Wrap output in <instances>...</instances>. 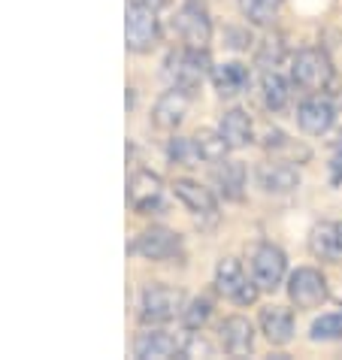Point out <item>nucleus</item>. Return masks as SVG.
<instances>
[{
  "label": "nucleus",
  "mask_w": 342,
  "mask_h": 360,
  "mask_svg": "<svg viewBox=\"0 0 342 360\" xmlns=\"http://www.w3.org/2000/svg\"><path fill=\"white\" fill-rule=\"evenodd\" d=\"M213 64H209V55L206 49H191L185 46L182 52H173L167 58V76L173 79L176 88H182V91H194V88L203 82L206 73H213L209 70Z\"/></svg>",
  "instance_id": "nucleus-1"
},
{
  "label": "nucleus",
  "mask_w": 342,
  "mask_h": 360,
  "mask_svg": "<svg viewBox=\"0 0 342 360\" xmlns=\"http://www.w3.org/2000/svg\"><path fill=\"white\" fill-rule=\"evenodd\" d=\"M185 297L179 288H167V285H148L139 300V318L146 324H167L182 312Z\"/></svg>",
  "instance_id": "nucleus-2"
},
{
  "label": "nucleus",
  "mask_w": 342,
  "mask_h": 360,
  "mask_svg": "<svg viewBox=\"0 0 342 360\" xmlns=\"http://www.w3.org/2000/svg\"><path fill=\"white\" fill-rule=\"evenodd\" d=\"M215 288L227 300H234V303H239V306H251L258 300V294H260V285L255 282V278L248 282L236 257H221L218 261V266H215Z\"/></svg>",
  "instance_id": "nucleus-3"
},
{
  "label": "nucleus",
  "mask_w": 342,
  "mask_h": 360,
  "mask_svg": "<svg viewBox=\"0 0 342 360\" xmlns=\"http://www.w3.org/2000/svg\"><path fill=\"white\" fill-rule=\"evenodd\" d=\"M291 79H294L300 88H306V91H321V88H327L330 79H334V67H330L324 52L303 49V52H297L294 61H291Z\"/></svg>",
  "instance_id": "nucleus-4"
},
{
  "label": "nucleus",
  "mask_w": 342,
  "mask_h": 360,
  "mask_svg": "<svg viewBox=\"0 0 342 360\" xmlns=\"http://www.w3.org/2000/svg\"><path fill=\"white\" fill-rule=\"evenodd\" d=\"M288 273V257L279 245H258L255 255H251V278L260 285V291H276V288L285 282Z\"/></svg>",
  "instance_id": "nucleus-5"
},
{
  "label": "nucleus",
  "mask_w": 342,
  "mask_h": 360,
  "mask_svg": "<svg viewBox=\"0 0 342 360\" xmlns=\"http://www.w3.org/2000/svg\"><path fill=\"white\" fill-rule=\"evenodd\" d=\"M173 31L179 34L185 46L191 49H206L213 39V22H209L206 9L200 4H185L173 18Z\"/></svg>",
  "instance_id": "nucleus-6"
},
{
  "label": "nucleus",
  "mask_w": 342,
  "mask_h": 360,
  "mask_svg": "<svg viewBox=\"0 0 342 360\" xmlns=\"http://www.w3.org/2000/svg\"><path fill=\"white\" fill-rule=\"evenodd\" d=\"M288 297L297 309H315L327 300V278L312 266H300L288 278Z\"/></svg>",
  "instance_id": "nucleus-7"
},
{
  "label": "nucleus",
  "mask_w": 342,
  "mask_h": 360,
  "mask_svg": "<svg viewBox=\"0 0 342 360\" xmlns=\"http://www.w3.org/2000/svg\"><path fill=\"white\" fill-rule=\"evenodd\" d=\"M125 34H127V49H130V52H148V49H155L158 37H160L155 9L139 6V4H130Z\"/></svg>",
  "instance_id": "nucleus-8"
},
{
  "label": "nucleus",
  "mask_w": 342,
  "mask_h": 360,
  "mask_svg": "<svg viewBox=\"0 0 342 360\" xmlns=\"http://www.w3.org/2000/svg\"><path fill=\"white\" fill-rule=\"evenodd\" d=\"M334 122H336V109L327 97H321V94L306 97L297 109V124H300V131L309 134V136L327 134L330 127H334Z\"/></svg>",
  "instance_id": "nucleus-9"
},
{
  "label": "nucleus",
  "mask_w": 342,
  "mask_h": 360,
  "mask_svg": "<svg viewBox=\"0 0 342 360\" xmlns=\"http://www.w3.org/2000/svg\"><path fill=\"white\" fill-rule=\"evenodd\" d=\"M182 243H179V236L173 230L167 227H148L146 233H139V239L134 245H130V252L134 255H143L148 261H167V257H173Z\"/></svg>",
  "instance_id": "nucleus-10"
},
{
  "label": "nucleus",
  "mask_w": 342,
  "mask_h": 360,
  "mask_svg": "<svg viewBox=\"0 0 342 360\" xmlns=\"http://www.w3.org/2000/svg\"><path fill=\"white\" fill-rule=\"evenodd\" d=\"M160 197H164V188H160V179L148 169H139V173L130 176V185H127V200L137 212H155L160 209Z\"/></svg>",
  "instance_id": "nucleus-11"
},
{
  "label": "nucleus",
  "mask_w": 342,
  "mask_h": 360,
  "mask_svg": "<svg viewBox=\"0 0 342 360\" xmlns=\"http://www.w3.org/2000/svg\"><path fill=\"white\" fill-rule=\"evenodd\" d=\"M218 336H221V345L230 357H246L255 345V330H251V321L243 315H230L221 321L218 327Z\"/></svg>",
  "instance_id": "nucleus-12"
},
{
  "label": "nucleus",
  "mask_w": 342,
  "mask_h": 360,
  "mask_svg": "<svg viewBox=\"0 0 342 360\" xmlns=\"http://www.w3.org/2000/svg\"><path fill=\"white\" fill-rule=\"evenodd\" d=\"M309 252L321 261H342V221H321L309 233Z\"/></svg>",
  "instance_id": "nucleus-13"
},
{
  "label": "nucleus",
  "mask_w": 342,
  "mask_h": 360,
  "mask_svg": "<svg viewBox=\"0 0 342 360\" xmlns=\"http://www.w3.org/2000/svg\"><path fill=\"white\" fill-rule=\"evenodd\" d=\"M185 112H188V91L173 85L167 94L158 97L152 122H155V127H160V131H176V127L182 124Z\"/></svg>",
  "instance_id": "nucleus-14"
},
{
  "label": "nucleus",
  "mask_w": 342,
  "mask_h": 360,
  "mask_svg": "<svg viewBox=\"0 0 342 360\" xmlns=\"http://www.w3.org/2000/svg\"><path fill=\"white\" fill-rule=\"evenodd\" d=\"M134 354L139 360H167V357L182 354V345H179L170 333H160V330H146V333L137 336Z\"/></svg>",
  "instance_id": "nucleus-15"
},
{
  "label": "nucleus",
  "mask_w": 342,
  "mask_h": 360,
  "mask_svg": "<svg viewBox=\"0 0 342 360\" xmlns=\"http://www.w3.org/2000/svg\"><path fill=\"white\" fill-rule=\"evenodd\" d=\"M260 330L273 345H288L294 339V315H291V309L267 306L260 312Z\"/></svg>",
  "instance_id": "nucleus-16"
},
{
  "label": "nucleus",
  "mask_w": 342,
  "mask_h": 360,
  "mask_svg": "<svg viewBox=\"0 0 342 360\" xmlns=\"http://www.w3.org/2000/svg\"><path fill=\"white\" fill-rule=\"evenodd\" d=\"M173 188H176V197L182 200V203H185L197 218H200V215L215 218V197H213V191H209V188L191 182V179H176Z\"/></svg>",
  "instance_id": "nucleus-17"
},
{
  "label": "nucleus",
  "mask_w": 342,
  "mask_h": 360,
  "mask_svg": "<svg viewBox=\"0 0 342 360\" xmlns=\"http://www.w3.org/2000/svg\"><path fill=\"white\" fill-rule=\"evenodd\" d=\"M213 85H215V91L221 97H236V94H243L248 82H251V76H248V70L243 64H236V61H230V64H218L213 67Z\"/></svg>",
  "instance_id": "nucleus-18"
},
{
  "label": "nucleus",
  "mask_w": 342,
  "mask_h": 360,
  "mask_svg": "<svg viewBox=\"0 0 342 360\" xmlns=\"http://www.w3.org/2000/svg\"><path fill=\"white\" fill-rule=\"evenodd\" d=\"M258 185L267 194H288L300 185V173L288 164H264L258 169Z\"/></svg>",
  "instance_id": "nucleus-19"
},
{
  "label": "nucleus",
  "mask_w": 342,
  "mask_h": 360,
  "mask_svg": "<svg viewBox=\"0 0 342 360\" xmlns=\"http://www.w3.org/2000/svg\"><path fill=\"white\" fill-rule=\"evenodd\" d=\"M218 134L227 139L230 148H246L251 143V118L243 112V109H230V112L221 115Z\"/></svg>",
  "instance_id": "nucleus-20"
},
{
  "label": "nucleus",
  "mask_w": 342,
  "mask_h": 360,
  "mask_svg": "<svg viewBox=\"0 0 342 360\" xmlns=\"http://www.w3.org/2000/svg\"><path fill=\"white\" fill-rule=\"evenodd\" d=\"M215 185L221 188L224 200H243V188H246V167L236 161H221L215 169Z\"/></svg>",
  "instance_id": "nucleus-21"
},
{
  "label": "nucleus",
  "mask_w": 342,
  "mask_h": 360,
  "mask_svg": "<svg viewBox=\"0 0 342 360\" xmlns=\"http://www.w3.org/2000/svg\"><path fill=\"white\" fill-rule=\"evenodd\" d=\"M194 139V148H197V158L200 161H209V164H221L224 161V155L230 152V146H227V139L215 134V131H200L197 136H191Z\"/></svg>",
  "instance_id": "nucleus-22"
},
{
  "label": "nucleus",
  "mask_w": 342,
  "mask_h": 360,
  "mask_svg": "<svg viewBox=\"0 0 342 360\" xmlns=\"http://www.w3.org/2000/svg\"><path fill=\"white\" fill-rule=\"evenodd\" d=\"M260 88H264V103H267V109H273V112H281V109L288 106V100H291L288 82L276 73V70H273V73L267 70L264 79H260Z\"/></svg>",
  "instance_id": "nucleus-23"
},
{
  "label": "nucleus",
  "mask_w": 342,
  "mask_h": 360,
  "mask_svg": "<svg viewBox=\"0 0 342 360\" xmlns=\"http://www.w3.org/2000/svg\"><path fill=\"white\" fill-rule=\"evenodd\" d=\"M309 336L315 339V342H334V339H342V306L315 318L309 327Z\"/></svg>",
  "instance_id": "nucleus-24"
},
{
  "label": "nucleus",
  "mask_w": 342,
  "mask_h": 360,
  "mask_svg": "<svg viewBox=\"0 0 342 360\" xmlns=\"http://www.w3.org/2000/svg\"><path fill=\"white\" fill-rule=\"evenodd\" d=\"M281 6V0H239V9H243V15L248 18L251 25H270L276 18Z\"/></svg>",
  "instance_id": "nucleus-25"
},
{
  "label": "nucleus",
  "mask_w": 342,
  "mask_h": 360,
  "mask_svg": "<svg viewBox=\"0 0 342 360\" xmlns=\"http://www.w3.org/2000/svg\"><path fill=\"white\" fill-rule=\"evenodd\" d=\"M209 315H213V300L197 297V300H191L188 303V309H182V324L188 330H200L209 321Z\"/></svg>",
  "instance_id": "nucleus-26"
},
{
  "label": "nucleus",
  "mask_w": 342,
  "mask_h": 360,
  "mask_svg": "<svg viewBox=\"0 0 342 360\" xmlns=\"http://www.w3.org/2000/svg\"><path fill=\"white\" fill-rule=\"evenodd\" d=\"M167 155H170V161L173 164H185V167H191L194 161H200L197 158V148H194V139H173L170 143V148H167Z\"/></svg>",
  "instance_id": "nucleus-27"
},
{
  "label": "nucleus",
  "mask_w": 342,
  "mask_h": 360,
  "mask_svg": "<svg viewBox=\"0 0 342 360\" xmlns=\"http://www.w3.org/2000/svg\"><path fill=\"white\" fill-rule=\"evenodd\" d=\"M213 354H215V348L209 345L203 336H197V333L182 345V357H213Z\"/></svg>",
  "instance_id": "nucleus-28"
},
{
  "label": "nucleus",
  "mask_w": 342,
  "mask_h": 360,
  "mask_svg": "<svg viewBox=\"0 0 342 360\" xmlns=\"http://www.w3.org/2000/svg\"><path fill=\"white\" fill-rule=\"evenodd\" d=\"M134 4H139V6H148V9H164V6H170V0H134Z\"/></svg>",
  "instance_id": "nucleus-29"
}]
</instances>
